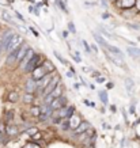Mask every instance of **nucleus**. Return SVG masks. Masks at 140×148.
I'll use <instances>...</instances> for the list:
<instances>
[{
  "mask_svg": "<svg viewBox=\"0 0 140 148\" xmlns=\"http://www.w3.org/2000/svg\"><path fill=\"white\" fill-rule=\"evenodd\" d=\"M37 63H40V56L38 54H34L32 58H30V61L27 63V65L25 67V71L29 72V71H33L36 67H38V64Z\"/></svg>",
  "mask_w": 140,
  "mask_h": 148,
  "instance_id": "obj_8",
  "label": "nucleus"
},
{
  "mask_svg": "<svg viewBox=\"0 0 140 148\" xmlns=\"http://www.w3.org/2000/svg\"><path fill=\"white\" fill-rule=\"evenodd\" d=\"M50 77H52V75H50V73H48V75H45V76L42 77V79H40V80H37V90L42 92V91H44V88L46 87V84L49 83Z\"/></svg>",
  "mask_w": 140,
  "mask_h": 148,
  "instance_id": "obj_9",
  "label": "nucleus"
},
{
  "mask_svg": "<svg viewBox=\"0 0 140 148\" xmlns=\"http://www.w3.org/2000/svg\"><path fill=\"white\" fill-rule=\"evenodd\" d=\"M5 120H7V122H11V120H12V113L10 112L8 114H7V118H5Z\"/></svg>",
  "mask_w": 140,
  "mask_h": 148,
  "instance_id": "obj_27",
  "label": "nucleus"
},
{
  "mask_svg": "<svg viewBox=\"0 0 140 148\" xmlns=\"http://www.w3.org/2000/svg\"><path fill=\"white\" fill-rule=\"evenodd\" d=\"M89 129H91V126H90V124L87 121H83V122H80L79 125L75 128V130H73V133L75 135H79V133H83V132H87Z\"/></svg>",
  "mask_w": 140,
  "mask_h": 148,
  "instance_id": "obj_11",
  "label": "nucleus"
},
{
  "mask_svg": "<svg viewBox=\"0 0 140 148\" xmlns=\"http://www.w3.org/2000/svg\"><path fill=\"white\" fill-rule=\"evenodd\" d=\"M33 101H34V97H33V94H29V92H26V94H25V97H23V102H25V103H32Z\"/></svg>",
  "mask_w": 140,
  "mask_h": 148,
  "instance_id": "obj_19",
  "label": "nucleus"
},
{
  "mask_svg": "<svg viewBox=\"0 0 140 148\" xmlns=\"http://www.w3.org/2000/svg\"><path fill=\"white\" fill-rule=\"evenodd\" d=\"M18 133V128L15 125H10L5 128V135H8V136H15Z\"/></svg>",
  "mask_w": 140,
  "mask_h": 148,
  "instance_id": "obj_16",
  "label": "nucleus"
},
{
  "mask_svg": "<svg viewBox=\"0 0 140 148\" xmlns=\"http://www.w3.org/2000/svg\"><path fill=\"white\" fill-rule=\"evenodd\" d=\"M52 113H53V110H52V108H50L49 105H42L40 108V114H38V120H41V121H45V120H48V118H50V116H52Z\"/></svg>",
  "mask_w": 140,
  "mask_h": 148,
  "instance_id": "obj_3",
  "label": "nucleus"
},
{
  "mask_svg": "<svg viewBox=\"0 0 140 148\" xmlns=\"http://www.w3.org/2000/svg\"><path fill=\"white\" fill-rule=\"evenodd\" d=\"M7 99H8V102H12V103L18 102V99H19L18 92H15V91H12V92H10L8 97H7Z\"/></svg>",
  "mask_w": 140,
  "mask_h": 148,
  "instance_id": "obj_17",
  "label": "nucleus"
},
{
  "mask_svg": "<svg viewBox=\"0 0 140 148\" xmlns=\"http://www.w3.org/2000/svg\"><path fill=\"white\" fill-rule=\"evenodd\" d=\"M125 87H127V90L131 92V91L133 90V80H132V79H129V77H128V79H125Z\"/></svg>",
  "mask_w": 140,
  "mask_h": 148,
  "instance_id": "obj_18",
  "label": "nucleus"
},
{
  "mask_svg": "<svg viewBox=\"0 0 140 148\" xmlns=\"http://www.w3.org/2000/svg\"><path fill=\"white\" fill-rule=\"evenodd\" d=\"M93 49H94V52H95V53L98 52V49H97V46H95V45H93Z\"/></svg>",
  "mask_w": 140,
  "mask_h": 148,
  "instance_id": "obj_33",
  "label": "nucleus"
},
{
  "mask_svg": "<svg viewBox=\"0 0 140 148\" xmlns=\"http://www.w3.org/2000/svg\"><path fill=\"white\" fill-rule=\"evenodd\" d=\"M135 5H136V7H137V10H140V1H139V3H136Z\"/></svg>",
  "mask_w": 140,
  "mask_h": 148,
  "instance_id": "obj_34",
  "label": "nucleus"
},
{
  "mask_svg": "<svg viewBox=\"0 0 140 148\" xmlns=\"http://www.w3.org/2000/svg\"><path fill=\"white\" fill-rule=\"evenodd\" d=\"M0 133L5 135V125H4V122H0Z\"/></svg>",
  "mask_w": 140,
  "mask_h": 148,
  "instance_id": "obj_22",
  "label": "nucleus"
},
{
  "mask_svg": "<svg viewBox=\"0 0 140 148\" xmlns=\"http://www.w3.org/2000/svg\"><path fill=\"white\" fill-rule=\"evenodd\" d=\"M32 72H33V77H32V79H34L36 82L40 80V79H42L45 75H48V73H49V72L45 69V67H44V65H38V67H36Z\"/></svg>",
  "mask_w": 140,
  "mask_h": 148,
  "instance_id": "obj_4",
  "label": "nucleus"
},
{
  "mask_svg": "<svg viewBox=\"0 0 140 148\" xmlns=\"http://www.w3.org/2000/svg\"><path fill=\"white\" fill-rule=\"evenodd\" d=\"M97 80L100 82V83H102V82H105V79H104V77H100V76H98V77H97Z\"/></svg>",
  "mask_w": 140,
  "mask_h": 148,
  "instance_id": "obj_31",
  "label": "nucleus"
},
{
  "mask_svg": "<svg viewBox=\"0 0 140 148\" xmlns=\"http://www.w3.org/2000/svg\"><path fill=\"white\" fill-rule=\"evenodd\" d=\"M54 54H56V57L59 58V60H60V61H61V63H63V64H68V63H67V61H65V60H64V58H63V57H61V56H60V54H59V53H56V52H54Z\"/></svg>",
  "mask_w": 140,
  "mask_h": 148,
  "instance_id": "obj_25",
  "label": "nucleus"
},
{
  "mask_svg": "<svg viewBox=\"0 0 140 148\" xmlns=\"http://www.w3.org/2000/svg\"><path fill=\"white\" fill-rule=\"evenodd\" d=\"M61 92H63V88H61V84H57L56 86V88H54L53 91H52V92H50V94H48V95H50V97H52V98H59V97H61Z\"/></svg>",
  "mask_w": 140,
  "mask_h": 148,
  "instance_id": "obj_15",
  "label": "nucleus"
},
{
  "mask_svg": "<svg viewBox=\"0 0 140 148\" xmlns=\"http://www.w3.org/2000/svg\"><path fill=\"white\" fill-rule=\"evenodd\" d=\"M65 103H67L65 97H59V98H54L53 101L49 103V106L52 108V110H59V109L65 106Z\"/></svg>",
  "mask_w": 140,
  "mask_h": 148,
  "instance_id": "obj_5",
  "label": "nucleus"
},
{
  "mask_svg": "<svg viewBox=\"0 0 140 148\" xmlns=\"http://www.w3.org/2000/svg\"><path fill=\"white\" fill-rule=\"evenodd\" d=\"M59 83H60V77L59 76H52L50 77V80H49V83L46 84V87L44 88V91H42V95L46 97L48 94H50V92L56 88V86L59 84Z\"/></svg>",
  "mask_w": 140,
  "mask_h": 148,
  "instance_id": "obj_2",
  "label": "nucleus"
},
{
  "mask_svg": "<svg viewBox=\"0 0 140 148\" xmlns=\"http://www.w3.org/2000/svg\"><path fill=\"white\" fill-rule=\"evenodd\" d=\"M83 45L86 46V50H87V53H90V48H89V45L86 44V41H83Z\"/></svg>",
  "mask_w": 140,
  "mask_h": 148,
  "instance_id": "obj_30",
  "label": "nucleus"
},
{
  "mask_svg": "<svg viewBox=\"0 0 140 148\" xmlns=\"http://www.w3.org/2000/svg\"><path fill=\"white\" fill-rule=\"evenodd\" d=\"M25 148H40V145H37V144H34V143H29V144H26Z\"/></svg>",
  "mask_w": 140,
  "mask_h": 148,
  "instance_id": "obj_23",
  "label": "nucleus"
},
{
  "mask_svg": "<svg viewBox=\"0 0 140 148\" xmlns=\"http://www.w3.org/2000/svg\"><path fill=\"white\" fill-rule=\"evenodd\" d=\"M22 41H23V38H22L21 36H16V34H14V36L11 37V40H10L8 46H7L5 52H7V53H10V52H12L14 49L19 48V46L22 45Z\"/></svg>",
  "mask_w": 140,
  "mask_h": 148,
  "instance_id": "obj_1",
  "label": "nucleus"
},
{
  "mask_svg": "<svg viewBox=\"0 0 140 148\" xmlns=\"http://www.w3.org/2000/svg\"><path fill=\"white\" fill-rule=\"evenodd\" d=\"M100 98H101V101H102L105 105L108 103V94H106L105 91H101V92H100Z\"/></svg>",
  "mask_w": 140,
  "mask_h": 148,
  "instance_id": "obj_21",
  "label": "nucleus"
},
{
  "mask_svg": "<svg viewBox=\"0 0 140 148\" xmlns=\"http://www.w3.org/2000/svg\"><path fill=\"white\" fill-rule=\"evenodd\" d=\"M68 29H69V30H71L72 33H76V30H75V26H73V23H72V22L68 23Z\"/></svg>",
  "mask_w": 140,
  "mask_h": 148,
  "instance_id": "obj_24",
  "label": "nucleus"
},
{
  "mask_svg": "<svg viewBox=\"0 0 140 148\" xmlns=\"http://www.w3.org/2000/svg\"><path fill=\"white\" fill-rule=\"evenodd\" d=\"M42 65L45 67V69L49 72V73H50V71H54V67L52 65V63H49V61H45V63L42 64Z\"/></svg>",
  "mask_w": 140,
  "mask_h": 148,
  "instance_id": "obj_20",
  "label": "nucleus"
},
{
  "mask_svg": "<svg viewBox=\"0 0 140 148\" xmlns=\"http://www.w3.org/2000/svg\"><path fill=\"white\" fill-rule=\"evenodd\" d=\"M0 54H1V44H0Z\"/></svg>",
  "mask_w": 140,
  "mask_h": 148,
  "instance_id": "obj_36",
  "label": "nucleus"
},
{
  "mask_svg": "<svg viewBox=\"0 0 140 148\" xmlns=\"http://www.w3.org/2000/svg\"><path fill=\"white\" fill-rule=\"evenodd\" d=\"M12 36H14V32L7 30V32H4L3 37L0 38V44H1V53H3V52H5L7 46H8V42H10V40H11V37H12Z\"/></svg>",
  "mask_w": 140,
  "mask_h": 148,
  "instance_id": "obj_6",
  "label": "nucleus"
},
{
  "mask_svg": "<svg viewBox=\"0 0 140 148\" xmlns=\"http://www.w3.org/2000/svg\"><path fill=\"white\" fill-rule=\"evenodd\" d=\"M136 4V0H118L117 5L122 8H132Z\"/></svg>",
  "mask_w": 140,
  "mask_h": 148,
  "instance_id": "obj_13",
  "label": "nucleus"
},
{
  "mask_svg": "<svg viewBox=\"0 0 140 148\" xmlns=\"http://www.w3.org/2000/svg\"><path fill=\"white\" fill-rule=\"evenodd\" d=\"M127 52H128V54H129L131 57L140 58V49L139 48H135V46H128Z\"/></svg>",
  "mask_w": 140,
  "mask_h": 148,
  "instance_id": "obj_14",
  "label": "nucleus"
},
{
  "mask_svg": "<svg viewBox=\"0 0 140 148\" xmlns=\"http://www.w3.org/2000/svg\"><path fill=\"white\" fill-rule=\"evenodd\" d=\"M34 54H36V53H34V50L29 48V49H27V52H26V54H25V57H23L22 60H21V63H19V67L25 69V67L27 65V63L30 61V58H32L33 56H34Z\"/></svg>",
  "mask_w": 140,
  "mask_h": 148,
  "instance_id": "obj_10",
  "label": "nucleus"
},
{
  "mask_svg": "<svg viewBox=\"0 0 140 148\" xmlns=\"http://www.w3.org/2000/svg\"><path fill=\"white\" fill-rule=\"evenodd\" d=\"M102 5H105V7H106V0H102Z\"/></svg>",
  "mask_w": 140,
  "mask_h": 148,
  "instance_id": "obj_35",
  "label": "nucleus"
},
{
  "mask_svg": "<svg viewBox=\"0 0 140 148\" xmlns=\"http://www.w3.org/2000/svg\"><path fill=\"white\" fill-rule=\"evenodd\" d=\"M25 88H26V92L33 94V92L37 90V82L34 80V79H29V80L26 82V84H25Z\"/></svg>",
  "mask_w": 140,
  "mask_h": 148,
  "instance_id": "obj_12",
  "label": "nucleus"
},
{
  "mask_svg": "<svg viewBox=\"0 0 140 148\" xmlns=\"http://www.w3.org/2000/svg\"><path fill=\"white\" fill-rule=\"evenodd\" d=\"M5 141V135H3V133H0V144L4 143Z\"/></svg>",
  "mask_w": 140,
  "mask_h": 148,
  "instance_id": "obj_29",
  "label": "nucleus"
},
{
  "mask_svg": "<svg viewBox=\"0 0 140 148\" xmlns=\"http://www.w3.org/2000/svg\"><path fill=\"white\" fill-rule=\"evenodd\" d=\"M102 34L106 36V37H109V38H113V36H112V34H109V33L106 32V30H104V29H102Z\"/></svg>",
  "mask_w": 140,
  "mask_h": 148,
  "instance_id": "obj_28",
  "label": "nucleus"
},
{
  "mask_svg": "<svg viewBox=\"0 0 140 148\" xmlns=\"http://www.w3.org/2000/svg\"><path fill=\"white\" fill-rule=\"evenodd\" d=\"M102 18L106 19V18H109V15H108V14H104V15H102Z\"/></svg>",
  "mask_w": 140,
  "mask_h": 148,
  "instance_id": "obj_32",
  "label": "nucleus"
},
{
  "mask_svg": "<svg viewBox=\"0 0 140 148\" xmlns=\"http://www.w3.org/2000/svg\"><path fill=\"white\" fill-rule=\"evenodd\" d=\"M33 114H34V116H37L38 117V114H40V108H33Z\"/></svg>",
  "mask_w": 140,
  "mask_h": 148,
  "instance_id": "obj_26",
  "label": "nucleus"
},
{
  "mask_svg": "<svg viewBox=\"0 0 140 148\" xmlns=\"http://www.w3.org/2000/svg\"><path fill=\"white\" fill-rule=\"evenodd\" d=\"M27 49H29V46H27L26 44H23V45H21L19 48H16V57H15V63L16 64L21 63V60L25 57Z\"/></svg>",
  "mask_w": 140,
  "mask_h": 148,
  "instance_id": "obj_7",
  "label": "nucleus"
}]
</instances>
